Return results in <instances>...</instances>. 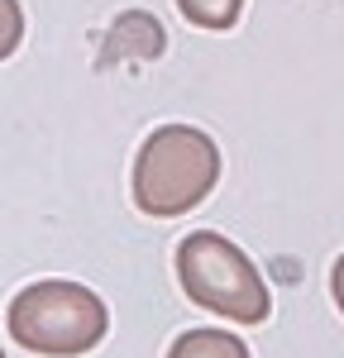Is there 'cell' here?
Instances as JSON below:
<instances>
[{"label":"cell","mask_w":344,"mask_h":358,"mask_svg":"<svg viewBox=\"0 0 344 358\" xmlns=\"http://www.w3.org/2000/svg\"><path fill=\"white\" fill-rule=\"evenodd\" d=\"M220 182V148L206 129L163 124L143 138L134 158V206L153 220L196 210Z\"/></svg>","instance_id":"obj_1"},{"label":"cell","mask_w":344,"mask_h":358,"mask_svg":"<svg viewBox=\"0 0 344 358\" xmlns=\"http://www.w3.org/2000/svg\"><path fill=\"white\" fill-rule=\"evenodd\" d=\"M5 325H10V339L20 349H29V354L77 358V354H91L106 339L110 310L91 287L48 277V282H29L10 301Z\"/></svg>","instance_id":"obj_2"},{"label":"cell","mask_w":344,"mask_h":358,"mask_svg":"<svg viewBox=\"0 0 344 358\" xmlns=\"http://www.w3.org/2000/svg\"><path fill=\"white\" fill-rule=\"evenodd\" d=\"M177 282L192 306L215 310L234 325H263L273 315V296L254 258L215 229H196L177 244Z\"/></svg>","instance_id":"obj_3"},{"label":"cell","mask_w":344,"mask_h":358,"mask_svg":"<svg viewBox=\"0 0 344 358\" xmlns=\"http://www.w3.org/2000/svg\"><path fill=\"white\" fill-rule=\"evenodd\" d=\"M168 358H254V354L244 349V339H234L225 330H187L177 334Z\"/></svg>","instance_id":"obj_4"},{"label":"cell","mask_w":344,"mask_h":358,"mask_svg":"<svg viewBox=\"0 0 344 358\" xmlns=\"http://www.w3.org/2000/svg\"><path fill=\"white\" fill-rule=\"evenodd\" d=\"M177 10L196 29H234L244 15V0H177Z\"/></svg>","instance_id":"obj_5"},{"label":"cell","mask_w":344,"mask_h":358,"mask_svg":"<svg viewBox=\"0 0 344 358\" xmlns=\"http://www.w3.org/2000/svg\"><path fill=\"white\" fill-rule=\"evenodd\" d=\"M24 43V5L20 0H0V62Z\"/></svg>","instance_id":"obj_6"},{"label":"cell","mask_w":344,"mask_h":358,"mask_svg":"<svg viewBox=\"0 0 344 358\" xmlns=\"http://www.w3.org/2000/svg\"><path fill=\"white\" fill-rule=\"evenodd\" d=\"M330 292H335V306L344 310V253L335 258V273H330Z\"/></svg>","instance_id":"obj_7"},{"label":"cell","mask_w":344,"mask_h":358,"mask_svg":"<svg viewBox=\"0 0 344 358\" xmlns=\"http://www.w3.org/2000/svg\"><path fill=\"white\" fill-rule=\"evenodd\" d=\"M0 358H5V354H0Z\"/></svg>","instance_id":"obj_8"}]
</instances>
